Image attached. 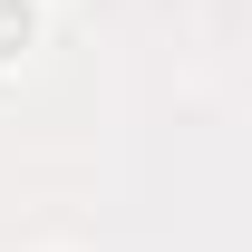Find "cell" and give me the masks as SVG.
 <instances>
[{"instance_id": "obj_1", "label": "cell", "mask_w": 252, "mask_h": 252, "mask_svg": "<svg viewBox=\"0 0 252 252\" xmlns=\"http://www.w3.org/2000/svg\"><path fill=\"white\" fill-rule=\"evenodd\" d=\"M39 49H49V0H0V78H20Z\"/></svg>"}]
</instances>
